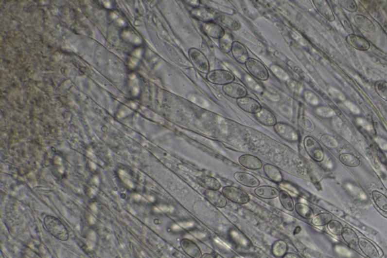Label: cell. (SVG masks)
Segmentation results:
<instances>
[{"label":"cell","instance_id":"cb8c5ba5","mask_svg":"<svg viewBox=\"0 0 387 258\" xmlns=\"http://www.w3.org/2000/svg\"><path fill=\"white\" fill-rule=\"evenodd\" d=\"M341 236L345 242L348 244L350 246L354 248V247H356L358 245L359 238H358L357 233L351 228H343Z\"/></svg>","mask_w":387,"mask_h":258},{"label":"cell","instance_id":"83f0119b","mask_svg":"<svg viewBox=\"0 0 387 258\" xmlns=\"http://www.w3.org/2000/svg\"><path fill=\"white\" fill-rule=\"evenodd\" d=\"M355 23L358 24V27H360L361 29L363 31H366L368 33H374L375 31V26L371 20H369L365 16H360V15H357L354 17Z\"/></svg>","mask_w":387,"mask_h":258},{"label":"cell","instance_id":"9a60e30c","mask_svg":"<svg viewBox=\"0 0 387 258\" xmlns=\"http://www.w3.org/2000/svg\"><path fill=\"white\" fill-rule=\"evenodd\" d=\"M204 195L212 205L216 206L219 208H224L227 206L228 199L225 197L222 192H219V190L206 189L204 192Z\"/></svg>","mask_w":387,"mask_h":258},{"label":"cell","instance_id":"4dcf8cb0","mask_svg":"<svg viewBox=\"0 0 387 258\" xmlns=\"http://www.w3.org/2000/svg\"><path fill=\"white\" fill-rule=\"evenodd\" d=\"M340 161L343 165L351 167H356L360 165V160L355 155L350 153H342L340 155Z\"/></svg>","mask_w":387,"mask_h":258},{"label":"cell","instance_id":"5bb4252c","mask_svg":"<svg viewBox=\"0 0 387 258\" xmlns=\"http://www.w3.org/2000/svg\"><path fill=\"white\" fill-rule=\"evenodd\" d=\"M180 247L182 251L190 258H202L203 254L200 247L189 239H182L180 241Z\"/></svg>","mask_w":387,"mask_h":258},{"label":"cell","instance_id":"7c38bea8","mask_svg":"<svg viewBox=\"0 0 387 258\" xmlns=\"http://www.w3.org/2000/svg\"><path fill=\"white\" fill-rule=\"evenodd\" d=\"M231 55L234 59L241 65H245L247 60L250 58L247 49L245 47L243 43H240L238 41H234L231 45Z\"/></svg>","mask_w":387,"mask_h":258},{"label":"cell","instance_id":"9c48e42d","mask_svg":"<svg viewBox=\"0 0 387 258\" xmlns=\"http://www.w3.org/2000/svg\"><path fill=\"white\" fill-rule=\"evenodd\" d=\"M203 31L204 34L212 39H220L224 37L226 31L220 24H218L215 20H211L208 22H203L201 24Z\"/></svg>","mask_w":387,"mask_h":258},{"label":"cell","instance_id":"2e32d148","mask_svg":"<svg viewBox=\"0 0 387 258\" xmlns=\"http://www.w3.org/2000/svg\"><path fill=\"white\" fill-rule=\"evenodd\" d=\"M254 117L259 123L264 126L274 127L278 123L277 118L272 111L265 107L262 108L260 112L254 114Z\"/></svg>","mask_w":387,"mask_h":258},{"label":"cell","instance_id":"ffe728a7","mask_svg":"<svg viewBox=\"0 0 387 258\" xmlns=\"http://www.w3.org/2000/svg\"><path fill=\"white\" fill-rule=\"evenodd\" d=\"M192 15L193 17L200 20L202 23L215 20L216 18V14H214L212 11L205 7L199 6L194 8L192 11Z\"/></svg>","mask_w":387,"mask_h":258},{"label":"cell","instance_id":"f1b7e54d","mask_svg":"<svg viewBox=\"0 0 387 258\" xmlns=\"http://www.w3.org/2000/svg\"><path fill=\"white\" fill-rule=\"evenodd\" d=\"M279 198L282 207H284L287 211H290V212L294 211V208H295V204H294V199H292L291 195L288 192H286V191L281 190Z\"/></svg>","mask_w":387,"mask_h":258},{"label":"cell","instance_id":"277c9868","mask_svg":"<svg viewBox=\"0 0 387 258\" xmlns=\"http://www.w3.org/2000/svg\"><path fill=\"white\" fill-rule=\"evenodd\" d=\"M206 79L212 84L223 87L234 82L235 76L231 72L226 70H212L206 74Z\"/></svg>","mask_w":387,"mask_h":258},{"label":"cell","instance_id":"30bf717a","mask_svg":"<svg viewBox=\"0 0 387 258\" xmlns=\"http://www.w3.org/2000/svg\"><path fill=\"white\" fill-rule=\"evenodd\" d=\"M237 105L239 106L240 109L245 111L246 112L253 114L260 112L263 108L258 101L249 96L244 97V98L238 99Z\"/></svg>","mask_w":387,"mask_h":258},{"label":"cell","instance_id":"4fadbf2b","mask_svg":"<svg viewBox=\"0 0 387 258\" xmlns=\"http://www.w3.org/2000/svg\"><path fill=\"white\" fill-rule=\"evenodd\" d=\"M238 162L241 166L248 170H257L263 168L264 164L258 157L255 155H242L238 158Z\"/></svg>","mask_w":387,"mask_h":258},{"label":"cell","instance_id":"8992f818","mask_svg":"<svg viewBox=\"0 0 387 258\" xmlns=\"http://www.w3.org/2000/svg\"><path fill=\"white\" fill-rule=\"evenodd\" d=\"M276 134L289 143H295L299 139V134L297 129L290 124L286 123L278 122L273 127Z\"/></svg>","mask_w":387,"mask_h":258},{"label":"cell","instance_id":"ba28073f","mask_svg":"<svg viewBox=\"0 0 387 258\" xmlns=\"http://www.w3.org/2000/svg\"><path fill=\"white\" fill-rule=\"evenodd\" d=\"M223 91L225 95L237 100L246 97L248 93L247 90L245 86L235 82L223 86Z\"/></svg>","mask_w":387,"mask_h":258},{"label":"cell","instance_id":"1f68e13d","mask_svg":"<svg viewBox=\"0 0 387 258\" xmlns=\"http://www.w3.org/2000/svg\"><path fill=\"white\" fill-rule=\"evenodd\" d=\"M332 220L333 217L329 213H321L314 216L312 219V223L316 226H327Z\"/></svg>","mask_w":387,"mask_h":258},{"label":"cell","instance_id":"4316f807","mask_svg":"<svg viewBox=\"0 0 387 258\" xmlns=\"http://www.w3.org/2000/svg\"><path fill=\"white\" fill-rule=\"evenodd\" d=\"M294 210H295L296 212L299 217L304 218V219L312 220L314 218V211H313V209L311 208L307 204H304V203L298 202V203L295 204Z\"/></svg>","mask_w":387,"mask_h":258},{"label":"cell","instance_id":"8d00e7d4","mask_svg":"<svg viewBox=\"0 0 387 258\" xmlns=\"http://www.w3.org/2000/svg\"><path fill=\"white\" fill-rule=\"evenodd\" d=\"M342 5H343V8L345 9H347V10L350 11V12H355L356 11L357 9V5L355 3V2H352V3L350 5L352 1H348V3L347 4V1H341Z\"/></svg>","mask_w":387,"mask_h":258},{"label":"cell","instance_id":"8fae6325","mask_svg":"<svg viewBox=\"0 0 387 258\" xmlns=\"http://www.w3.org/2000/svg\"><path fill=\"white\" fill-rule=\"evenodd\" d=\"M234 178L238 184L249 188H257L260 185V180L257 177L246 172H236L234 173Z\"/></svg>","mask_w":387,"mask_h":258},{"label":"cell","instance_id":"f546056e","mask_svg":"<svg viewBox=\"0 0 387 258\" xmlns=\"http://www.w3.org/2000/svg\"><path fill=\"white\" fill-rule=\"evenodd\" d=\"M372 198L376 206L383 212L387 214V196L382 192L374 190L371 193Z\"/></svg>","mask_w":387,"mask_h":258},{"label":"cell","instance_id":"6da1fadb","mask_svg":"<svg viewBox=\"0 0 387 258\" xmlns=\"http://www.w3.org/2000/svg\"><path fill=\"white\" fill-rule=\"evenodd\" d=\"M44 226L49 233L60 241H68L69 233L65 225L54 216L47 215L43 220Z\"/></svg>","mask_w":387,"mask_h":258},{"label":"cell","instance_id":"e575fe53","mask_svg":"<svg viewBox=\"0 0 387 258\" xmlns=\"http://www.w3.org/2000/svg\"><path fill=\"white\" fill-rule=\"evenodd\" d=\"M279 185L281 190L286 191L287 192H291L292 193L295 194V195H298V189L295 188V186L291 183L284 182L283 181Z\"/></svg>","mask_w":387,"mask_h":258},{"label":"cell","instance_id":"5b68a950","mask_svg":"<svg viewBox=\"0 0 387 258\" xmlns=\"http://www.w3.org/2000/svg\"><path fill=\"white\" fill-rule=\"evenodd\" d=\"M245 67L247 72L257 80L266 81L269 78V74L266 67L257 58H249L245 64Z\"/></svg>","mask_w":387,"mask_h":258},{"label":"cell","instance_id":"3957f363","mask_svg":"<svg viewBox=\"0 0 387 258\" xmlns=\"http://www.w3.org/2000/svg\"><path fill=\"white\" fill-rule=\"evenodd\" d=\"M189 57L192 65L200 73L207 74L211 72L209 60L207 59L204 53L196 48H191L189 50Z\"/></svg>","mask_w":387,"mask_h":258},{"label":"cell","instance_id":"ac0fdd59","mask_svg":"<svg viewBox=\"0 0 387 258\" xmlns=\"http://www.w3.org/2000/svg\"><path fill=\"white\" fill-rule=\"evenodd\" d=\"M253 192L257 197L261 198L263 199H267V200H272V199L279 198V194H280L279 189L275 187L271 186V185H262V186L257 187V188H255Z\"/></svg>","mask_w":387,"mask_h":258},{"label":"cell","instance_id":"e0dca14e","mask_svg":"<svg viewBox=\"0 0 387 258\" xmlns=\"http://www.w3.org/2000/svg\"><path fill=\"white\" fill-rule=\"evenodd\" d=\"M358 247L362 253L369 258H381V255L377 247L369 240L365 238H359Z\"/></svg>","mask_w":387,"mask_h":258},{"label":"cell","instance_id":"603a6c76","mask_svg":"<svg viewBox=\"0 0 387 258\" xmlns=\"http://www.w3.org/2000/svg\"><path fill=\"white\" fill-rule=\"evenodd\" d=\"M315 7L317 9V12L322 15L325 18L328 19L330 21H334L335 18L334 16L333 12L331 10V7L328 5L326 1H313Z\"/></svg>","mask_w":387,"mask_h":258},{"label":"cell","instance_id":"836d02e7","mask_svg":"<svg viewBox=\"0 0 387 258\" xmlns=\"http://www.w3.org/2000/svg\"><path fill=\"white\" fill-rule=\"evenodd\" d=\"M375 90L381 98L387 101V83L385 81H378L376 83Z\"/></svg>","mask_w":387,"mask_h":258},{"label":"cell","instance_id":"d6a6232c","mask_svg":"<svg viewBox=\"0 0 387 258\" xmlns=\"http://www.w3.org/2000/svg\"><path fill=\"white\" fill-rule=\"evenodd\" d=\"M327 227H328V229L329 230L330 233L335 235V236H340V235H341L342 231H343L344 226H343V225L342 224L340 221L332 220V221L327 225Z\"/></svg>","mask_w":387,"mask_h":258},{"label":"cell","instance_id":"d6986e66","mask_svg":"<svg viewBox=\"0 0 387 258\" xmlns=\"http://www.w3.org/2000/svg\"><path fill=\"white\" fill-rule=\"evenodd\" d=\"M263 168L267 178L269 179L275 184H280L284 181L283 174L278 166L272 164H265L263 166Z\"/></svg>","mask_w":387,"mask_h":258},{"label":"cell","instance_id":"d4e9b609","mask_svg":"<svg viewBox=\"0 0 387 258\" xmlns=\"http://www.w3.org/2000/svg\"><path fill=\"white\" fill-rule=\"evenodd\" d=\"M271 252L275 258H282L288 252V245L284 240H277L272 244Z\"/></svg>","mask_w":387,"mask_h":258},{"label":"cell","instance_id":"52a82bcc","mask_svg":"<svg viewBox=\"0 0 387 258\" xmlns=\"http://www.w3.org/2000/svg\"><path fill=\"white\" fill-rule=\"evenodd\" d=\"M304 146L308 155L317 162H321L324 160V151L319 143L312 136H306L304 139Z\"/></svg>","mask_w":387,"mask_h":258},{"label":"cell","instance_id":"484cf974","mask_svg":"<svg viewBox=\"0 0 387 258\" xmlns=\"http://www.w3.org/2000/svg\"><path fill=\"white\" fill-rule=\"evenodd\" d=\"M215 21L223 24L225 27H228L229 29L232 30V31H238L241 28V24H239V22L226 15H219L216 16Z\"/></svg>","mask_w":387,"mask_h":258},{"label":"cell","instance_id":"44dd1931","mask_svg":"<svg viewBox=\"0 0 387 258\" xmlns=\"http://www.w3.org/2000/svg\"><path fill=\"white\" fill-rule=\"evenodd\" d=\"M197 181L199 185L208 190H219L222 187L217 179L210 176H200L197 177Z\"/></svg>","mask_w":387,"mask_h":258},{"label":"cell","instance_id":"7402d4cb","mask_svg":"<svg viewBox=\"0 0 387 258\" xmlns=\"http://www.w3.org/2000/svg\"><path fill=\"white\" fill-rule=\"evenodd\" d=\"M347 39L348 43L356 50L366 51L370 49V43L367 39L362 37L355 35V34H350Z\"/></svg>","mask_w":387,"mask_h":258},{"label":"cell","instance_id":"7a4b0ae2","mask_svg":"<svg viewBox=\"0 0 387 258\" xmlns=\"http://www.w3.org/2000/svg\"><path fill=\"white\" fill-rule=\"evenodd\" d=\"M222 193L225 197L238 204H246L250 201V195L245 190L233 185H226L222 189Z\"/></svg>","mask_w":387,"mask_h":258},{"label":"cell","instance_id":"f35d334b","mask_svg":"<svg viewBox=\"0 0 387 258\" xmlns=\"http://www.w3.org/2000/svg\"><path fill=\"white\" fill-rule=\"evenodd\" d=\"M218 258L217 257L215 256V255H212V254L206 253L203 255L202 258Z\"/></svg>","mask_w":387,"mask_h":258},{"label":"cell","instance_id":"d590c367","mask_svg":"<svg viewBox=\"0 0 387 258\" xmlns=\"http://www.w3.org/2000/svg\"><path fill=\"white\" fill-rule=\"evenodd\" d=\"M321 139L323 143H324L326 146H329V147H335L336 146V140L332 136H331V140H329L330 136L324 135V136H321Z\"/></svg>","mask_w":387,"mask_h":258},{"label":"cell","instance_id":"74e56055","mask_svg":"<svg viewBox=\"0 0 387 258\" xmlns=\"http://www.w3.org/2000/svg\"><path fill=\"white\" fill-rule=\"evenodd\" d=\"M282 258H301L297 254L292 253V252H287Z\"/></svg>","mask_w":387,"mask_h":258}]
</instances>
